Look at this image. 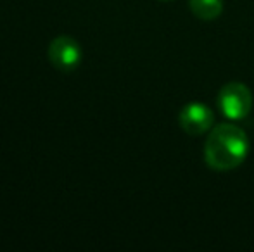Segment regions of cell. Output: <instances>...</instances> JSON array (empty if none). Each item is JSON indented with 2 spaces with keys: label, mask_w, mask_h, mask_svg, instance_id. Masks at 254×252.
<instances>
[{
  "label": "cell",
  "mask_w": 254,
  "mask_h": 252,
  "mask_svg": "<svg viewBox=\"0 0 254 252\" xmlns=\"http://www.w3.org/2000/svg\"><path fill=\"white\" fill-rule=\"evenodd\" d=\"M192 14L201 21H214L223 12V0H189Z\"/></svg>",
  "instance_id": "5b68a950"
},
{
  "label": "cell",
  "mask_w": 254,
  "mask_h": 252,
  "mask_svg": "<svg viewBox=\"0 0 254 252\" xmlns=\"http://www.w3.org/2000/svg\"><path fill=\"white\" fill-rule=\"evenodd\" d=\"M83 52L81 47L73 37L61 35L54 38L49 45V61L61 73H73L81 64Z\"/></svg>",
  "instance_id": "3957f363"
},
{
  "label": "cell",
  "mask_w": 254,
  "mask_h": 252,
  "mask_svg": "<svg viewBox=\"0 0 254 252\" xmlns=\"http://www.w3.org/2000/svg\"><path fill=\"white\" fill-rule=\"evenodd\" d=\"M159 2H171V0H159Z\"/></svg>",
  "instance_id": "8992f818"
},
{
  "label": "cell",
  "mask_w": 254,
  "mask_h": 252,
  "mask_svg": "<svg viewBox=\"0 0 254 252\" xmlns=\"http://www.w3.org/2000/svg\"><path fill=\"white\" fill-rule=\"evenodd\" d=\"M249 149V137L242 128L232 123H221L211 128L207 133L204 144V161L213 171H232L248 159Z\"/></svg>",
  "instance_id": "6da1fadb"
},
{
  "label": "cell",
  "mask_w": 254,
  "mask_h": 252,
  "mask_svg": "<svg viewBox=\"0 0 254 252\" xmlns=\"http://www.w3.org/2000/svg\"><path fill=\"white\" fill-rule=\"evenodd\" d=\"M218 107L230 121L246 119L253 109V92L242 81H230L218 94Z\"/></svg>",
  "instance_id": "7a4b0ae2"
},
{
  "label": "cell",
  "mask_w": 254,
  "mask_h": 252,
  "mask_svg": "<svg viewBox=\"0 0 254 252\" xmlns=\"http://www.w3.org/2000/svg\"><path fill=\"white\" fill-rule=\"evenodd\" d=\"M178 125L187 135L199 137L211 131L214 125V114L202 102H189L178 114Z\"/></svg>",
  "instance_id": "277c9868"
}]
</instances>
